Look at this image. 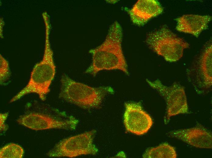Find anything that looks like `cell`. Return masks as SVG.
Listing matches in <instances>:
<instances>
[{
	"label": "cell",
	"mask_w": 212,
	"mask_h": 158,
	"mask_svg": "<svg viewBox=\"0 0 212 158\" xmlns=\"http://www.w3.org/2000/svg\"><path fill=\"white\" fill-rule=\"evenodd\" d=\"M17 122L20 125L36 130L51 129L74 130L76 129L79 120L72 116L62 118L35 112L21 116Z\"/></svg>",
	"instance_id": "obj_7"
},
{
	"label": "cell",
	"mask_w": 212,
	"mask_h": 158,
	"mask_svg": "<svg viewBox=\"0 0 212 158\" xmlns=\"http://www.w3.org/2000/svg\"><path fill=\"white\" fill-rule=\"evenodd\" d=\"M8 115V113H1L0 114V129L1 131L7 130L8 126L5 124V121Z\"/></svg>",
	"instance_id": "obj_16"
},
{
	"label": "cell",
	"mask_w": 212,
	"mask_h": 158,
	"mask_svg": "<svg viewBox=\"0 0 212 158\" xmlns=\"http://www.w3.org/2000/svg\"><path fill=\"white\" fill-rule=\"evenodd\" d=\"M150 48L167 61L175 62L182 58L189 44L164 26L150 33L146 40Z\"/></svg>",
	"instance_id": "obj_4"
},
{
	"label": "cell",
	"mask_w": 212,
	"mask_h": 158,
	"mask_svg": "<svg viewBox=\"0 0 212 158\" xmlns=\"http://www.w3.org/2000/svg\"><path fill=\"white\" fill-rule=\"evenodd\" d=\"M0 57V81L2 84L9 79L10 74L8 62L1 54Z\"/></svg>",
	"instance_id": "obj_15"
},
{
	"label": "cell",
	"mask_w": 212,
	"mask_h": 158,
	"mask_svg": "<svg viewBox=\"0 0 212 158\" xmlns=\"http://www.w3.org/2000/svg\"><path fill=\"white\" fill-rule=\"evenodd\" d=\"M96 133L94 129L65 139L48 152V156L72 158L83 155H95L98 152L93 143Z\"/></svg>",
	"instance_id": "obj_5"
},
{
	"label": "cell",
	"mask_w": 212,
	"mask_h": 158,
	"mask_svg": "<svg viewBox=\"0 0 212 158\" xmlns=\"http://www.w3.org/2000/svg\"><path fill=\"white\" fill-rule=\"evenodd\" d=\"M146 82L164 99L167 105L166 121L170 118L179 114L187 113L188 107L186 96L183 87L177 83L170 86L163 84L158 79Z\"/></svg>",
	"instance_id": "obj_6"
},
{
	"label": "cell",
	"mask_w": 212,
	"mask_h": 158,
	"mask_svg": "<svg viewBox=\"0 0 212 158\" xmlns=\"http://www.w3.org/2000/svg\"><path fill=\"white\" fill-rule=\"evenodd\" d=\"M168 135L175 137L193 146L201 148L211 149L212 135L208 130L201 127L173 130Z\"/></svg>",
	"instance_id": "obj_9"
},
{
	"label": "cell",
	"mask_w": 212,
	"mask_h": 158,
	"mask_svg": "<svg viewBox=\"0 0 212 158\" xmlns=\"http://www.w3.org/2000/svg\"><path fill=\"white\" fill-rule=\"evenodd\" d=\"M50 28L45 27V43L42 60L34 66L27 85L15 95L10 102L16 101L27 94L34 93L44 101L50 91V87L55 74L56 66L49 40Z\"/></svg>",
	"instance_id": "obj_2"
},
{
	"label": "cell",
	"mask_w": 212,
	"mask_h": 158,
	"mask_svg": "<svg viewBox=\"0 0 212 158\" xmlns=\"http://www.w3.org/2000/svg\"><path fill=\"white\" fill-rule=\"evenodd\" d=\"M24 153L19 145L11 143L2 147L0 150V158H22Z\"/></svg>",
	"instance_id": "obj_14"
},
{
	"label": "cell",
	"mask_w": 212,
	"mask_h": 158,
	"mask_svg": "<svg viewBox=\"0 0 212 158\" xmlns=\"http://www.w3.org/2000/svg\"><path fill=\"white\" fill-rule=\"evenodd\" d=\"M212 17L208 15L188 14L176 19V28L180 32L191 34L198 37L201 33L208 27Z\"/></svg>",
	"instance_id": "obj_11"
},
{
	"label": "cell",
	"mask_w": 212,
	"mask_h": 158,
	"mask_svg": "<svg viewBox=\"0 0 212 158\" xmlns=\"http://www.w3.org/2000/svg\"><path fill=\"white\" fill-rule=\"evenodd\" d=\"M123 32L117 21L110 26L104 40L91 50L92 62L86 73L94 76L102 70H118L129 74L122 47Z\"/></svg>",
	"instance_id": "obj_1"
},
{
	"label": "cell",
	"mask_w": 212,
	"mask_h": 158,
	"mask_svg": "<svg viewBox=\"0 0 212 158\" xmlns=\"http://www.w3.org/2000/svg\"><path fill=\"white\" fill-rule=\"evenodd\" d=\"M177 156L175 148L166 143L147 149L143 155L145 158H176Z\"/></svg>",
	"instance_id": "obj_13"
},
{
	"label": "cell",
	"mask_w": 212,
	"mask_h": 158,
	"mask_svg": "<svg viewBox=\"0 0 212 158\" xmlns=\"http://www.w3.org/2000/svg\"><path fill=\"white\" fill-rule=\"evenodd\" d=\"M125 9L133 23L140 26L163 11L161 4L156 0H139L131 9Z\"/></svg>",
	"instance_id": "obj_10"
},
{
	"label": "cell",
	"mask_w": 212,
	"mask_h": 158,
	"mask_svg": "<svg viewBox=\"0 0 212 158\" xmlns=\"http://www.w3.org/2000/svg\"><path fill=\"white\" fill-rule=\"evenodd\" d=\"M59 98L83 109L98 108L105 96L114 91L110 86L91 87L76 81L66 74L62 76Z\"/></svg>",
	"instance_id": "obj_3"
},
{
	"label": "cell",
	"mask_w": 212,
	"mask_h": 158,
	"mask_svg": "<svg viewBox=\"0 0 212 158\" xmlns=\"http://www.w3.org/2000/svg\"><path fill=\"white\" fill-rule=\"evenodd\" d=\"M212 45L204 50L200 61L199 71L203 87L209 88L212 86Z\"/></svg>",
	"instance_id": "obj_12"
},
{
	"label": "cell",
	"mask_w": 212,
	"mask_h": 158,
	"mask_svg": "<svg viewBox=\"0 0 212 158\" xmlns=\"http://www.w3.org/2000/svg\"><path fill=\"white\" fill-rule=\"evenodd\" d=\"M123 122L126 130L137 135H143L153 124L150 115L143 109L140 102H129L125 104Z\"/></svg>",
	"instance_id": "obj_8"
}]
</instances>
